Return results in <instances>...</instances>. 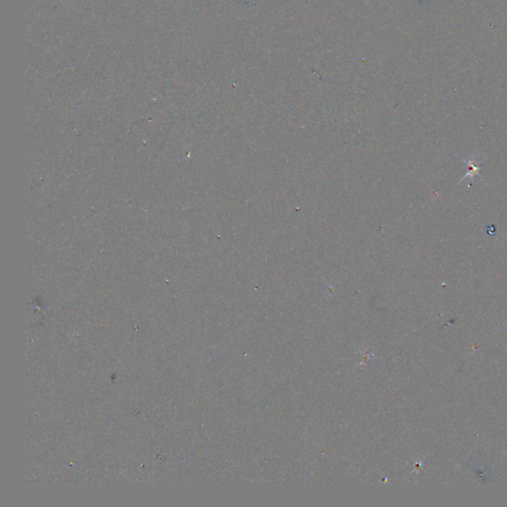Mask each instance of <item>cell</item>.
I'll return each mask as SVG.
<instances>
[{
	"label": "cell",
	"instance_id": "1",
	"mask_svg": "<svg viewBox=\"0 0 507 507\" xmlns=\"http://www.w3.org/2000/svg\"><path fill=\"white\" fill-rule=\"evenodd\" d=\"M465 163L468 165V168H467V174L465 175V177L460 181V182H463L464 180H466L468 177L470 178H473L474 176H480L481 178V176L480 175V166L477 163L476 160L475 159H463Z\"/></svg>",
	"mask_w": 507,
	"mask_h": 507
}]
</instances>
